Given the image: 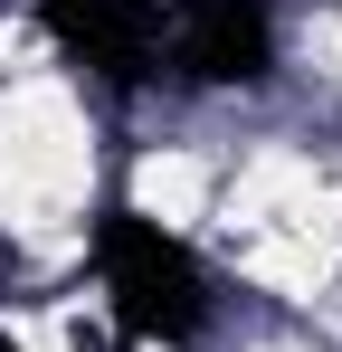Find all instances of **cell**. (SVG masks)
<instances>
[{"label":"cell","mask_w":342,"mask_h":352,"mask_svg":"<svg viewBox=\"0 0 342 352\" xmlns=\"http://www.w3.org/2000/svg\"><path fill=\"white\" fill-rule=\"evenodd\" d=\"M95 257H105V295L124 305V324L133 333H200V314H209V286H200V267H190V248L162 238L152 219H133V210H105V229H95Z\"/></svg>","instance_id":"obj_1"},{"label":"cell","mask_w":342,"mask_h":352,"mask_svg":"<svg viewBox=\"0 0 342 352\" xmlns=\"http://www.w3.org/2000/svg\"><path fill=\"white\" fill-rule=\"evenodd\" d=\"M276 67V29L257 0H181V76L190 86H257Z\"/></svg>","instance_id":"obj_2"},{"label":"cell","mask_w":342,"mask_h":352,"mask_svg":"<svg viewBox=\"0 0 342 352\" xmlns=\"http://www.w3.org/2000/svg\"><path fill=\"white\" fill-rule=\"evenodd\" d=\"M48 29H57L86 67H105L114 86H133V76L152 67L162 10H152V0H48Z\"/></svg>","instance_id":"obj_3"},{"label":"cell","mask_w":342,"mask_h":352,"mask_svg":"<svg viewBox=\"0 0 342 352\" xmlns=\"http://www.w3.org/2000/svg\"><path fill=\"white\" fill-rule=\"evenodd\" d=\"M0 352H10V343H0Z\"/></svg>","instance_id":"obj_4"}]
</instances>
